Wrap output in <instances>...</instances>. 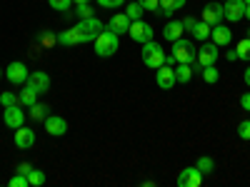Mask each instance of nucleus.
Listing matches in <instances>:
<instances>
[{
  "label": "nucleus",
  "mask_w": 250,
  "mask_h": 187,
  "mask_svg": "<svg viewBox=\"0 0 250 187\" xmlns=\"http://www.w3.org/2000/svg\"><path fill=\"white\" fill-rule=\"evenodd\" d=\"M245 85L250 88V68H245Z\"/></svg>",
  "instance_id": "obj_43"
},
{
  "label": "nucleus",
  "mask_w": 250,
  "mask_h": 187,
  "mask_svg": "<svg viewBox=\"0 0 250 187\" xmlns=\"http://www.w3.org/2000/svg\"><path fill=\"white\" fill-rule=\"evenodd\" d=\"M0 105H5V108H10V105H20V100H18L13 93H0Z\"/></svg>",
  "instance_id": "obj_32"
},
{
  "label": "nucleus",
  "mask_w": 250,
  "mask_h": 187,
  "mask_svg": "<svg viewBox=\"0 0 250 187\" xmlns=\"http://www.w3.org/2000/svg\"><path fill=\"white\" fill-rule=\"evenodd\" d=\"M78 35H80V43H93V40L105 30V25L100 23V20L93 15V18H80L78 25H75Z\"/></svg>",
  "instance_id": "obj_2"
},
{
  "label": "nucleus",
  "mask_w": 250,
  "mask_h": 187,
  "mask_svg": "<svg viewBox=\"0 0 250 187\" xmlns=\"http://www.w3.org/2000/svg\"><path fill=\"white\" fill-rule=\"evenodd\" d=\"M50 115V108L43 105V102H35V105H30V117L35 122H45V117Z\"/></svg>",
  "instance_id": "obj_24"
},
{
  "label": "nucleus",
  "mask_w": 250,
  "mask_h": 187,
  "mask_svg": "<svg viewBox=\"0 0 250 187\" xmlns=\"http://www.w3.org/2000/svg\"><path fill=\"white\" fill-rule=\"evenodd\" d=\"M185 5V0H160V8L158 15H173L175 10H180Z\"/></svg>",
  "instance_id": "obj_21"
},
{
  "label": "nucleus",
  "mask_w": 250,
  "mask_h": 187,
  "mask_svg": "<svg viewBox=\"0 0 250 187\" xmlns=\"http://www.w3.org/2000/svg\"><path fill=\"white\" fill-rule=\"evenodd\" d=\"M165 65H178V60H175L173 53H170V55H165Z\"/></svg>",
  "instance_id": "obj_40"
},
{
  "label": "nucleus",
  "mask_w": 250,
  "mask_h": 187,
  "mask_svg": "<svg viewBox=\"0 0 250 187\" xmlns=\"http://www.w3.org/2000/svg\"><path fill=\"white\" fill-rule=\"evenodd\" d=\"M203 182V172L198 168H185L178 175V187H200Z\"/></svg>",
  "instance_id": "obj_12"
},
{
  "label": "nucleus",
  "mask_w": 250,
  "mask_h": 187,
  "mask_svg": "<svg viewBox=\"0 0 250 187\" xmlns=\"http://www.w3.org/2000/svg\"><path fill=\"white\" fill-rule=\"evenodd\" d=\"M8 185H10V187H30V182H28V175H18V172L10 177V182H8Z\"/></svg>",
  "instance_id": "obj_30"
},
{
  "label": "nucleus",
  "mask_w": 250,
  "mask_h": 187,
  "mask_svg": "<svg viewBox=\"0 0 250 187\" xmlns=\"http://www.w3.org/2000/svg\"><path fill=\"white\" fill-rule=\"evenodd\" d=\"M0 77H3V68H0Z\"/></svg>",
  "instance_id": "obj_46"
},
{
  "label": "nucleus",
  "mask_w": 250,
  "mask_h": 187,
  "mask_svg": "<svg viewBox=\"0 0 250 187\" xmlns=\"http://www.w3.org/2000/svg\"><path fill=\"white\" fill-rule=\"evenodd\" d=\"M73 3L78 5V3H90V0H73Z\"/></svg>",
  "instance_id": "obj_45"
},
{
  "label": "nucleus",
  "mask_w": 250,
  "mask_h": 187,
  "mask_svg": "<svg viewBox=\"0 0 250 187\" xmlns=\"http://www.w3.org/2000/svg\"><path fill=\"white\" fill-rule=\"evenodd\" d=\"M120 35H115L113 30H103L95 40H93V45H95V55L98 57H113L115 53H118V48H120V40H118Z\"/></svg>",
  "instance_id": "obj_1"
},
{
  "label": "nucleus",
  "mask_w": 250,
  "mask_h": 187,
  "mask_svg": "<svg viewBox=\"0 0 250 187\" xmlns=\"http://www.w3.org/2000/svg\"><path fill=\"white\" fill-rule=\"evenodd\" d=\"M223 18H225V13H223V5H220V3H205V8H203V20H205L208 25L223 23Z\"/></svg>",
  "instance_id": "obj_14"
},
{
  "label": "nucleus",
  "mask_w": 250,
  "mask_h": 187,
  "mask_svg": "<svg viewBox=\"0 0 250 187\" xmlns=\"http://www.w3.org/2000/svg\"><path fill=\"white\" fill-rule=\"evenodd\" d=\"M195 168H198L203 175H210V172L215 170V162H213V157H200V160L195 162Z\"/></svg>",
  "instance_id": "obj_26"
},
{
  "label": "nucleus",
  "mask_w": 250,
  "mask_h": 187,
  "mask_svg": "<svg viewBox=\"0 0 250 187\" xmlns=\"http://www.w3.org/2000/svg\"><path fill=\"white\" fill-rule=\"evenodd\" d=\"M155 82H158V88H163V90H173L175 88V68H170V65H160L158 70H155Z\"/></svg>",
  "instance_id": "obj_9"
},
{
  "label": "nucleus",
  "mask_w": 250,
  "mask_h": 187,
  "mask_svg": "<svg viewBox=\"0 0 250 187\" xmlns=\"http://www.w3.org/2000/svg\"><path fill=\"white\" fill-rule=\"evenodd\" d=\"M33 145H35V132L30 128H25V125H23V128L15 130V148L18 150H30Z\"/></svg>",
  "instance_id": "obj_15"
},
{
  "label": "nucleus",
  "mask_w": 250,
  "mask_h": 187,
  "mask_svg": "<svg viewBox=\"0 0 250 187\" xmlns=\"http://www.w3.org/2000/svg\"><path fill=\"white\" fill-rule=\"evenodd\" d=\"M58 37H53V35H43V45H53Z\"/></svg>",
  "instance_id": "obj_41"
},
{
  "label": "nucleus",
  "mask_w": 250,
  "mask_h": 187,
  "mask_svg": "<svg viewBox=\"0 0 250 187\" xmlns=\"http://www.w3.org/2000/svg\"><path fill=\"white\" fill-rule=\"evenodd\" d=\"M238 137L240 140H250V120H243L238 125Z\"/></svg>",
  "instance_id": "obj_34"
},
{
  "label": "nucleus",
  "mask_w": 250,
  "mask_h": 187,
  "mask_svg": "<svg viewBox=\"0 0 250 187\" xmlns=\"http://www.w3.org/2000/svg\"><path fill=\"white\" fill-rule=\"evenodd\" d=\"M75 15H78V18H93V8H90L88 3H78Z\"/></svg>",
  "instance_id": "obj_33"
},
{
  "label": "nucleus",
  "mask_w": 250,
  "mask_h": 187,
  "mask_svg": "<svg viewBox=\"0 0 250 187\" xmlns=\"http://www.w3.org/2000/svg\"><path fill=\"white\" fill-rule=\"evenodd\" d=\"M248 37H250V30H248Z\"/></svg>",
  "instance_id": "obj_48"
},
{
  "label": "nucleus",
  "mask_w": 250,
  "mask_h": 187,
  "mask_svg": "<svg viewBox=\"0 0 250 187\" xmlns=\"http://www.w3.org/2000/svg\"><path fill=\"white\" fill-rule=\"evenodd\" d=\"M28 85H30L38 95H43V93L50 90V75L43 73V70H35V73L28 75Z\"/></svg>",
  "instance_id": "obj_11"
},
{
  "label": "nucleus",
  "mask_w": 250,
  "mask_h": 187,
  "mask_svg": "<svg viewBox=\"0 0 250 187\" xmlns=\"http://www.w3.org/2000/svg\"><path fill=\"white\" fill-rule=\"evenodd\" d=\"M28 68H25V62H20V60H15V62H10V65L5 68V77H8V82H13V85H25L28 82Z\"/></svg>",
  "instance_id": "obj_5"
},
{
  "label": "nucleus",
  "mask_w": 250,
  "mask_h": 187,
  "mask_svg": "<svg viewBox=\"0 0 250 187\" xmlns=\"http://www.w3.org/2000/svg\"><path fill=\"white\" fill-rule=\"evenodd\" d=\"M3 122H5V128H13V130L23 128V125H25V112H23V108H18V105H10V108H5Z\"/></svg>",
  "instance_id": "obj_10"
},
{
  "label": "nucleus",
  "mask_w": 250,
  "mask_h": 187,
  "mask_svg": "<svg viewBox=\"0 0 250 187\" xmlns=\"http://www.w3.org/2000/svg\"><path fill=\"white\" fill-rule=\"evenodd\" d=\"M225 57L233 62V60H238V53H235V50H228V53H225Z\"/></svg>",
  "instance_id": "obj_42"
},
{
  "label": "nucleus",
  "mask_w": 250,
  "mask_h": 187,
  "mask_svg": "<svg viewBox=\"0 0 250 187\" xmlns=\"http://www.w3.org/2000/svg\"><path fill=\"white\" fill-rule=\"evenodd\" d=\"M203 80L208 82V85H215V82L220 80V73H218V68H213V65L203 68Z\"/></svg>",
  "instance_id": "obj_25"
},
{
  "label": "nucleus",
  "mask_w": 250,
  "mask_h": 187,
  "mask_svg": "<svg viewBox=\"0 0 250 187\" xmlns=\"http://www.w3.org/2000/svg\"><path fill=\"white\" fill-rule=\"evenodd\" d=\"M240 108L250 112V93H243V97H240Z\"/></svg>",
  "instance_id": "obj_38"
},
{
  "label": "nucleus",
  "mask_w": 250,
  "mask_h": 187,
  "mask_svg": "<svg viewBox=\"0 0 250 187\" xmlns=\"http://www.w3.org/2000/svg\"><path fill=\"white\" fill-rule=\"evenodd\" d=\"M28 182H30V187H40V185L45 182V172H43V170H35V168H33V170L28 172Z\"/></svg>",
  "instance_id": "obj_28"
},
{
  "label": "nucleus",
  "mask_w": 250,
  "mask_h": 187,
  "mask_svg": "<svg viewBox=\"0 0 250 187\" xmlns=\"http://www.w3.org/2000/svg\"><path fill=\"white\" fill-rule=\"evenodd\" d=\"M245 18L250 20V5H245Z\"/></svg>",
  "instance_id": "obj_44"
},
{
  "label": "nucleus",
  "mask_w": 250,
  "mask_h": 187,
  "mask_svg": "<svg viewBox=\"0 0 250 187\" xmlns=\"http://www.w3.org/2000/svg\"><path fill=\"white\" fill-rule=\"evenodd\" d=\"M223 13H225V20L238 23V20L245 18V0H225V3H223Z\"/></svg>",
  "instance_id": "obj_8"
},
{
  "label": "nucleus",
  "mask_w": 250,
  "mask_h": 187,
  "mask_svg": "<svg viewBox=\"0 0 250 187\" xmlns=\"http://www.w3.org/2000/svg\"><path fill=\"white\" fill-rule=\"evenodd\" d=\"M123 3H125V0H98L100 8H120Z\"/></svg>",
  "instance_id": "obj_36"
},
{
  "label": "nucleus",
  "mask_w": 250,
  "mask_h": 187,
  "mask_svg": "<svg viewBox=\"0 0 250 187\" xmlns=\"http://www.w3.org/2000/svg\"><path fill=\"white\" fill-rule=\"evenodd\" d=\"M183 23V28L185 30H193V25H195V18H185V20H180Z\"/></svg>",
  "instance_id": "obj_39"
},
{
  "label": "nucleus",
  "mask_w": 250,
  "mask_h": 187,
  "mask_svg": "<svg viewBox=\"0 0 250 187\" xmlns=\"http://www.w3.org/2000/svg\"><path fill=\"white\" fill-rule=\"evenodd\" d=\"M235 53H238V60H250V37H243L240 40Z\"/></svg>",
  "instance_id": "obj_27"
},
{
  "label": "nucleus",
  "mask_w": 250,
  "mask_h": 187,
  "mask_svg": "<svg viewBox=\"0 0 250 187\" xmlns=\"http://www.w3.org/2000/svg\"><path fill=\"white\" fill-rule=\"evenodd\" d=\"M223 3H225V0H223Z\"/></svg>",
  "instance_id": "obj_49"
},
{
  "label": "nucleus",
  "mask_w": 250,
  "mask_h": 187,
  "mask_svg": "<svg viewBox=\"0 0 250 187\" xmlns=\"http://www.w3.org/2000/svg\"><path fill=\"white\" fill-rule=\"evenodd\" d=\"M138 3L143 5V10H150V13H158L160 8V0H138Z\"/></svg>",
  "instance_id": "obj_35"
},
{
  "label": "nucleus",
  "mask_w": 250,
  "mask_h": 187,
  "mask_svg": "<svg viewBox=\"0 0 250 187\" xmlns=\"http://www.w3.org/2000/svg\"><path fill=\"white\" fill-rule=\"evenodd\" d=\"M210 37H213V43L218 48H228V45H230V40H233V33H230V28H225L223 23H218V25H213Z\"/></svg>",
  "instance_id": "obj_16"
},
{
  "label": "nucleus",
  "mask_w": 250,
  "mask_h": 187,
  "mask_svg": "<svg viewBox=\"0 0 250 187\" xmlns=\"http://www.w3.org/2000/svg\"><path fill=\"white\" fill-rule=\"evenodd\" d=\"M175 80L178 82H190L193 80V65H188V62H178V68H175Z\"/></svg>",
  "instance_id": "obj_23"
},
{
  "label": "nucleus",
  "mask_w": 250,
  "mask_h": 187,
  "mask_svg": "<svg viewBox=\"0 0 250 187\" xmlns=\"http://www.w3.org/2000/svg\"><path fill=\"white\" fill-rule=\"evenodd\" d=\"M245 5H250V0H245Z\"/></svg>",
  "instance_id": "obj_47"
},
{
  "label": "nucleus",
  "mask_w": 250,
  "mask_h": 187,
  "mask_svg": "<svg viewBox=\"0 0 250 187\" xmlns=\"http://www.w3.org/2000/svg\"><path fill=\"white\" fill-rule=\"evenodd\" d=\"M128 35L135 40V43L143 45V43H148V40H153V28H150L148 23H143V20H133Z\"/></svg>",
  "instance_id": "obj_7"
},
{
  "label": "nucleus",
  "mask_w": 250,
  "mask_h": 187,
  "mask_svg": "<svg viewBox=\"0 0 250 187\" xmlns=\"http://www.w3.org/2000/svg\"><path fill=\"white\" fill-rule=\"evenodd\" d=\"M125 15H128L130 20H140V18H143V5H140V3L125 5Z\"/></svg>",
  "instance_id": "obj_29"
},
{
  "label": "nucleus",
  "mask_w": 250,
  "mask_h": 187,
  "mask_svg": "<svg viewBox=\"0 0 250 187\" xmlns=\"http://www.w3.org/2000/svg\"><path fill=\"white\" fill-rule=\"evenodd\" d=\"M30 170H33V165H30V162H20L18 168H15V172H18V175H28Z\"/></svg>",
  "instance_id": "obj_37"
},
{
  "label": "nucleus",
  "mask_w": 250,
  "mask_h": 187,
  "mask_svg": "<svg viewBox=\"0 0 250 187\" xmlns=\"http://www.w3.org/2000/svg\"><path fill=\"white\" fill-rule=\"evenodd\" d=\"M210 30H213V25H208L205 20H200V23L195 20V25H193V30H190V33H193V37H195V40H200V43H205V40L210 37Z\"/></svg>",
  "instance_id": "obj_20"
},
{
  "label": "nucleus",
  "mask_w": 250,
  "mask_h": 187,
  "mask_svg": "<svg viewBox=\"0 0 250 187\" xmlns=\"http://www.w3.org/2000/svg\"><path fill=\"white\" fill-rule=\"evenodd\" d=\"M130 23H133V20H130L128 15H125V13H118V15H113V18H110L108 30H113L115 35H125V33L130 30Z\"/></svg>",
  "instance_id": "obj_17"
},
{
  "label": "nucleus",
  "mask_w": 250,
  "mask_h": 187,
  "mask_svg": "<svg viewBox=\"0 0 250 187\" xmlns=\"http://www.w3.org/2000/svg\"><path fill=\"white\" fill-rule=\"evenodd\" d=\"M183 33H185V28H183L180 20H170V23H165V28H163V37L170 40V43H175L178 37H183Z\"/></svg>",
  "instance_id": "obj_18"
},
{
  "label": "nucleus",
  "mask_w": 250,
  "mask_h": 187,
  "mask_svg": "<svg viewBox=\"0 0 250 187\" xmlns=\"http://www.w3.org/2000/svg\"><path fill=\"white\" fill-rule=\"evenodd\" d=\"M140 57L145 62V68H160L165 65V50L155 43V40H148V43H143V50H140Z\"/></svg>",
  "instance_id": "obj_3"
},
{
  "label": "nucleus",
  "mask_w": 250,
  "mask_h": 187,
  "mask_svg": "<svg viewBox=\"0 0 250 187\" xmlns=\"http://www.w3.org/2000/svg\"><path fill=\"white\" fill-rule=\"evenodd\" d=\"M48 5L53 8V10H68V8H73V0H48Z\"/></svg>",
  "instance_id": "obj_31"
},
{
  "label": "nucleus",
  "mask_w": 250,
  "mask_h": 187,
  "mask_svg": "<svg viewBox=\"0 0 250 187\" xmlns=\"http://www.w3.org/2000/svg\"><path fill=\"white\" fill-rule=\"evenodd\" d=\"M218 55H220V50H218V45L215 43H205L198 48V62H200V68H208V65H215L218 62Z\"/></svg>",
  "instance_id": "obj_6"
},
{
  "label": "nucleus",
  "mask_w": 250,
  "mask_h": 187,
  "mask_svg": "<svg viewBox=\"0 0 250 187\" xmlns=\"http://www.w3.org/2000/svg\"><path fill=\"white\" fill-rule=\"evenodd\" d=\"M18 100H20V105H25V108H30V105H35V102H38V93L28 85V82H25V88L23 90H20V95H18Z\"/></svg>",
  "instance_id": "obj_22"
},
{
  "label": "nucleus",
  "mask_w": 250,
  "mask_h": 187,
  "mask_svg": "<svg viewBox=\"0 0 250 187\" xmlns=\"http://www.w3.org/2000/svg\"><path fill=\"white\" fill-rule=\"evenodd\" d=\"M173 55H175L178 62H188V65L198 62V48L190 43V40H183V37H178L173 43Z\"/></svg>",
  "instance_id": "obj_4"
},
{
  "label": "nucleus",
  "mask_w": 250,
  "mask_h": 187,
  "mask_svg": "<svg viewBox=\"0 0 250 187\" xmlns=\"http://www.w3.org/2000/svg\"><path fill=\"white\" fill-rule=\"evenodd\" d=\"M58 43H60V45H65V48L80 45V35H78L75 25H73V28H68V30H62V33L58 35Z\"/></svg>",
  "instance_id": "obj_19"
},
{
  "label": "nucleus",
  "mask_w": 250,
  "mask_h": 187,
  "mask_svg": "<svg viewBox=\"0 0 250 187\" xmlns=\"http://www.w3.org/2000/svg\"><path fill=\"white\" fill-rule=\"evenodd\" d=\"M45 132L53 135V137L65 135V132H68V122H65V117H60V115H48V117H45Z\"/></svg>",
  "instance_id": "obj_13"
}]
</instances>
